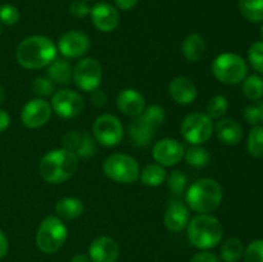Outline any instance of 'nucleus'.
<instances>
[{"label": "nucleus", "instance_id": "19", "mask_svg": "<svg viewBox=\"0 0 263 262\" xmlns=\"http://www.w3.org/2000/svg\"><path fill=\"white\" fill-rule=\"evenodd\" d=\"M170 97L180 105L192 104L198 97V90L194 82L185 76L175 77L168 85Z\"/></svg>", "mask_w": 263, "mask_h": 262}, {"label": "nucleus", "instance_id": "29", "mask_svg": "<svg viewBox=\"0 0 263 262\" xmlns=\"http://www.w3.org/2000/svg\"><path fill=\"white\" fill-rule=\"evenodd\" d=\"M247 149L254 158H263V126L256 125L249 131Z\"/></svg>", "mask_w": 263, "mask_h": 262}, {"label": "nucleus", "instance_id": "5", "mask_svg": "<svg viewBox=\"0 0 263 262\" xmlns=\"http://www.w3.org/2000/svg\"><path fill=\"white\" fill-rule=\"evenodd\" d=\"M223 192L221 185L215 179L204 177L199 179L187 189L186 199L187 205L198 213L213 212L221 204Z\"/></svg>", "mask_w": 263, "mask_h": 262}, {"label": "nucleus", "instance_id": "1", "mask_svg": "<svg viewBox=\"0 0 263 262\" xmlns=\"http://www.w3.org/2000/svg\"><path fill=\"white\" fill-rule=\"evenodd\" d=\"M58 49L53 40L44 35H33L21 41L15 59L26 69H40L57 58Z\"/></svg>", "mask_w": 263, "mask_h": 262}, {"label": "nucleus", "instance_id": "2", "mask_svg": "<svg viewBox=\"0 0 263 262\" xmlns=\"http://www.w3.org/2000/svg\"><path fill=\"white\" fill-rule=\"evenodd\" d=\"M79 158L66 148L53 149L41 158L39 174L49 184H61L67 181L76 172Z\"/></svg>", "mask_w": 263, "mask_h": 262}, {"label": "nucleus", "instance_id": "43", "mask_svg": "<svg viewBox=\"0 0 263 262\" xmlns=\"http://www.w3.org/2000/svg\"><path fill=\"white\" fill-rule=\"evenodd\" d=\"M10 125V116L9 113L5 112L4 109H0V133H4Z\"/></svg>", "mask_w": 263, "mask_h": 262}, {"label": "nucleus", "instance_id": "8", "mask_svg": "<svg viewBox=\"0 0 263 262\" xmlns=\"http://www.w3.org/2000/svg\"><path fill=\"white\" fill-rule=\"evenodd\" d=\"M103 171L108 179L121 184H133L140 176V167L134 157L125 153H113L105 158Z\"/></svg>", "mask_w": 263, "mask_h": 262}, {"label": "nucleus", "instance_id": "25", "mask_svg": "<svg viewBox=\"0 0 263 262\" xmlns=\"http://www.w3.org/2000/svg\"><path fill=\"white\" fill-rule=\"evenodd\" d=\"M181 51L187 62L200 61L205 53L204 39L199 33H192L182 41Z\"/></svg>", "mask_w": 263, "mask_h": 262}, {"label": "nucleus", "instance_id": "17", "mask_svg": "<svg viewBox=\"0 0 263 262\" xmlns=\"http://www.w3.org/2000/svg\"><path fill=\"white\" fill-rule=\"evenodd\" d=\"M90 17L91 22L97 30L102 32H112L117 28L120 23V14L118 10L109 3H97L90 9Z\"/></svg>", "mask_w": 263, "mask_h": 262}, {"label": "nucleus", "instance_id": "15", "mask_svg": "<svg viewBox=\"0 0 263 262\" xmlns=\"http://www.w3.org/2000/svg\"><path fill=\"white\" fill-rule=\"evenodd\" d=\"M185 154V148L176 139H162L153 146V158L163 167H171L179 163Z\"/></svg>", "mask_w": 263, "mask_h": 262}, {"label": "nucleus", "instance_id": "28", "mask_svg": "<svg viewBox=\"0 0 263 262\" xmlns=\"http://www.w3.org/2000/svg\"><path fill=\"white\" fill-rule=\"evenodd\" d=\"M244 254V244L240 239L230 238L221 247L220 256L223 262H238Z\"/></svg>", "mask_w": 263, "mask_h": 262}, {"label": "nucleus", "instance_id": "30", "mask_svg": "<svg viewBox=\"0 0 263 262\" xmlns=\"http://www.w3.org/2000/svg\"><path fill=\"white\" fill-rule=\"evenodd\" d=\"M243 92L248 99L259 100L263 98V79L258 74H251L243 81Z\"/></svg>", "mask_w": 263, "mask_h": 262}, {"label": "nucleus", "instance_id": "34", "mask_svg": "<svg viewBox=\"0 0 263 262\" xmlns=\"http://www.w3.org/2000/svg\"><path fill=\"white\" fill-rule=\"evenodd\" d=\"M31 87H32L33 94L37 95L39 98L43 99V98L50 97V95L53 94L54 90H55V84H54L49 77L40 76L36 77V79L33 80L32 86Z\"/></svg>", "mask_w": 263, "mask_h": 262}, {"label": "nucleus", "instance_id": "41", "mask_svg": "<svg viewBox=\"0 0 263 262\" xmlns=\"http://www.w3.org/2000/svg\"><path fill=\"white\" fill-rule=\"evenodd\" d=\"M105 100H107V97H105L104 92L102 90L97 89L94 91H91V102L94 103V105L97 107H103L105 104Z\"/></svg>", "mask_w": 263, "mask_h": 262}, {"label": "nucleus", "instance_id": "10", "mask_svg": "<svg viewBox=\"0 0 263 262\" xmlns=\"http://www.w3.org/2000/svg\"><path fill=\"white\" fill-rule=\"evenodd\" d=\"M102 64L95 58H84L77 62L72 74V80L76 86L86 92L97 90L102 82Z\"/></svg>", "mask_w": 263, "mask_h": 262}, {"label": "nucleus", "instance_id": "18", "mask_svg": "<svg viewBox=\"0 0 263 262\" xmlns=\"http://www.w3.org/2000/svg\"><path fill=\"white\" fill-rule=\"evenodd\" d=\"M91 262H116L120 257V246L110 236H99L89 247Z\"/></svg>", "mask_w": 263, "mask_h": 262}, {"label": "nucleus", "instance_id": "12", "mask_svg": "<svg viewBox=\"0 0 263 262\" xmlns=\"http://www.w3.org/2000/svg\"><path fill=\"white\" fill-rule=\"evenodd\" d=\"M51 109L62 118H73L82 113L85 108L84 99L77 91L69 89L59 90L51 98Z\"/></svg>", "mask_w": 263, "mask_h": 262}, {"label": "nucleus", "instance_id": "14", "mask_svg": "<svg viewBox=\"0 0 263 262\" xmlns=\"http://www.w3.org/2000/svg\"><path fill=\"white\" fill-rule=\"evenodd\" d=\"M57 49L66 59L80 58L90 49L89 36L82 31H68L59 39Z\"/></svg>", "mask_w": 263, "mask_h": 262}, {"label": "nucleus", "instance_id": "20", "mask_svg": "<svg viewBox=\"0 0 263 262\" xmlns=\"http://www.w3.org/2000/svg\"><path fill=\"white\" fill-rule=\"evenodd\" d=\"M117 108L128 117H138L145 109V99L135 89H125L117 95Z\"/></svg>", "mask_w": 263, "mask_h": 262}, {"label": "nucleus", "instance_id": "27", "mask_svg": "<svg viewBox=\"0 0 263 262\" xmlns=\"http://www.w3.org/2000/svg\"><path fill=\"white\" fill-rule=\"evenodd\" d=\"M239 10L249 22H263V0H239Z\"/></svg>", "mask_w": 263, "mask_h": 262}, {"label": "nucleus", "instance_id": "11", "mask_svg": "<svg viewBox=\"0 0 263 262\" xmlns=\"http://www.w3.org/2000/svg\"><path fill=\"white\" fill-rule=\"evenodd\" d=\"M92 134L98 143L104 146H116L122 141L123 126L118 117L105 113L95 120Z\"/></svg>", "mask_w": 263, "mask_h": 262}, {"label": "nucleus", "instance_id": "46", "mask_svg": "<svg viewBox=\"0 0 263 262\" xmlns=\"http://www.w3.org/2000/svg\"><path fill=\"white\" fill-rule=\"evenodd\" d=\"M4 99H5V92H4V89H3V86L0 85V105L4 103Z\"/></svg>", "mask_w": 263, "mask_h": 262}, {"label": "nucleus", "instance_id": "37", "mask_svg": "<svg viewBox=\"0 0 263 262\" xmlns=\"http://www.w3.org/2000/svg\"><path fill=\"white\" fill-rule=\"evenodd\" d=\"M20 21V10L12 4L0 7V22L5 26H13Z\"/></svg>", "mask_w": 263, "mask_h": 262}, {"label": "nucleus", "instance_id": "26", "mask_svg": "<svg viewBox=\"0 0 263 262\" xmlns=\"http://www.w3.org/2000/svg\"><path fill=\"white\" fill-rule=\"evenodd\" d=\"M166 170L163 166L158 163H151L148 166L144 167V170L141 171L139 179L141 180L144 185L151 188H156L162 185V182L166 181Z\"/></svg>", "mask_w": 263, "mask_h": 262}, {"label": "nucleus", "instance_id": "3", "mask_svg": "<svg viewBox=\"0 0 263 262\" xmlns=\"http://www.w3.org/2000/svg\"><path fill=\"white\" fill-rule=\"evenodd\" d=\"M186 228L190 244L198 249H211L222 240V223L217 217L208 213H199L194 216Z\"/></svg>", "mask_w": 263, "mask_h": 262}, {"label": "nucleus", "instance_id": "22", "mask_svg": "<svg viewBox=\"0 0 263 262\" xmlns=\"http://www.w3.org/2000/svg\"><path fill=\"white\" fill-rule=\"evenodd\" d=\"M216 134L221 143L226 145H238L243 139V128L233 118H222L216 125Z\"/></svg>", "mask_w": 263, "mask_h": 262}, {"label": "nucleus", "instance_id": "4", "mask_svg": "<svg viewBox=\"0 0 263 262\" xmlns=\"http://www.w3.org/2000/svg\"><path fill=\"white\" fill-rule=\"evenodd\" d=\"M166 120V113L162 107L152 104L145 107L141 115L134 117V121L128 126V138L131 143L138 148L149 145L153 140L156 131Z\"/></svg>", "mask_w": 263, "mask_h": 262}, {"label": "nucleus", "instance_id": "39", "mask_svg": "<svg viewBox=\"0 0 263 262\" xmlns=\"http://www.w3.org/2000/svg\"><path fill=\"white\" fill-rule=\"evenodd\" d=\"M244 118L247 122L252 126H256L261 122V110L258 105H248L243 112Z\"/></svg>", "mask_w": 263, "mask_h": 262}, {"label": "nucleus", "instance_id": "7", "mask_svg": "<svg viewBox=\"0 0 263 262\" xmlns=\"http://www.w3.org/2000/svg\"><path fill=\"white\" fill-rule=\"evenodd\" d=\"M212 73L222 84H240L248 74V64L239 54L222 53L213 61Z\"/></svg>", "mask_w": 263, "mask_h": 262}, {"label": "nucleus", "instance_id": "23", "mask_svg": "<svg viewBox=\"0 0 263 262\" xmlns=\"http://www.w3.org/2000/svg\"><path fill=\"white\" fill-rule=\"evenodd\" d=\"M72 74L73 68L66 58H55L48 66V77L57 85H68L72 80Z\"/></svg>", "mask_w": 263, "mask_h": 262}, {"label": "nucleus", "instance_id": "33", "mask_svg": "<svg viewBox=\"0 0 263 262\" xmlns=\"http://www.w3.org/2000/svg\"><path fill=\"white\" fill-rule=\"evenodd\" d=\"M167 186L171 190V193L179 195L181 193H184L185 188L187 185V177L184 172L179 171V170H175L172 171L168 176L166 177Z\"/></svg>", "mask_w": 263, "mask_h": 262}, {"label": "nucleus", "instance_id": "35", "mask_svg": "<svg viewBox=\"0 0 263 262\" xmlns=\"http://www.w3.org/2000/svg\"><path fill=\"white\" fill-rule=\"evenodd\" d=\"M248 61L259 73H263V41H256L248 49Z\"/></svg>", "mask_w": 263, "mask_h": 262}, {"label": "nucleus", "instance_id": "48", "mask_svg": "<svg viewBox=\"0 0 263 262\" xmlns=\"http://www.w3.org/2000/svg\"><path fill=\"white\" fill-rule=\"evenodd\" d=\"M261 35L263 36V22H262V26H261Z\"/></svg>", "mask_w": 263, "mask_h": 262}, {"label": "nucleus", "instance_id": "13", "mask_svg": "<svg viewBox=\"0 0 263 262\" xmlns=\"http://www.w3.org/2000/svg\"><path fill=\"white\" fill-rule=\"evenodd\" d=\"M53 109L51 105L41 98H35L25 104L21 112L22 123L28 128L43 127L49 120Z\"/></svg>", "mask_w": 263, "mask_h": 262}, {"label": "nucleus", "instance_id": "50", "mask_svg": "<svg viewBox=\"0 0 263 262\" xmlns=\"http://www.w3.org/2000/svg\"><path fill=\"white\" fill-rule=\"evenodd\" d=\"M90 2H92V0H90Z\"/></svg>", "mask_w": 263, "mask_h": 262}, {"label": "nucleus", "instance_id": "21", "mask_svg": "<svg viewBox=\"0 0 263 262\" xmlns=\"http://www.w3.org/2000/svg\"><path fill=\"white\" fill-rule=\"evenodd\" d=\"M190 221L189 210L181 202L172 203L164 213V225L171 233H180L187 226Z\"/></svg>", "mask_w": 263, "mask_h": 262}, {"label": "nucleus", "instance_id": "9", "mask_svg": "<svg viewBox=\"0 0 263 262\" xmlns=\"http://www.w3.org/2000/svg\"><path fill=\"white\" fill-rule=\"evenodd\" d=\"M213 134L212 118L203 112H193L181 123V135L187 143L200 145L210 140Z\"/></svg>", "mask_w": 263, "mask_h": 262}, {"label": "nucleus", "instance_id": "44", "mask_svg": "<svg viewBox=\"0 0 263 262\" xmlns=\"http://www.w3.org/2000/svg\"><path fill=\"white\" fill-rule=\"evenodd\" d=\"M139 0H115L116 5L120 8L121 10H130L138 4Z\"/></svg>", "mask_w": 263, "mask_h": 262}, {"label": "nucleus", "instance_id": "36", "mask_svg": "<svg viewBox=\"0 0 263 262\" xmlns=\"http://www.w3.org/2000/svg\"><path fill=\"white\" fill-rule=\"evenodd\" d=\"M244 262H263V239L253 240L244 249Z\"/></svg>", "mask_w": 263, "mask_h": 262}, {"label": "nucleus", "instance_id": "16", "mask_svg": "<svg viewBox=\"0 0 263 262\" xmlns=\"http://www.w3.org/2000/svg\"><path fill=\"white\" fill-rule=\"evenodd\" d=\"M63 146L77 158H90L97 153V144L94 139L81 131L71 130L64 134Z\"/></svg>", "mask_w": 263, "mask_h": 262}, {"label": "nucleus", "instance_id": "38", "mask_svg": "<svg viewBox=\"0 0 263 262\" xmlns=\"http://www.w3.org/2000/svg\"><path fill=\"white\" fill-rule=\"evenodd\" d=\"M91 8L87 5L85 0H74L69 4V13L76 18H85L90 14Z\"/></svg>", "mask_w": 263, "mask_h": 262}, {"label": "nucleus", "instance_id": "49", "mask_svg": "<svg viewBox=\"0 0 263 262\" xmlns=\"http://www.w3.org/2000/svg\"><path fill=\"white\" fill-rule=\"evenodd\" d=\"M0 33H2V28H0Z\"/></svg>", "mask_w": 263, "mask_h": 262}, {"label": "nucleus", "instance_id": "6", "mask_svg": "<svg viewBox=\"0 0 263 262\" xmlns=\"http://www.w3.org/2000/svg\"><path fill=\"white\" fill-rule=\"evenodd\" d=\"M68 236V230L58 216H48L41 221L36 231V246L43 253L51 254L62 248Z\"/></svg>", "mask_w": 263, "mask_h": 262}, {"label": "nucleus", "instance_id": "45", "mask_svg": "<svg viewBox=\"0 0 263 262\" xmlns=\"http://www.w3.org/2000/svg\"><path fill=\"white\" fill-rule=\"evenodd\" d=\"M71 262H91V259H90V257L86 256V254L77 253L72 257Z\"/></svg>", "mask_w": 263, "mask_h": 262}, {"label": "nucleus", "instance_id": "31", "mask_svg": "<svg viewBox=\"0 0 263 262\" xmlns=\"http://www.w3.org/2000/svg\"><path fill=\"white\" fill-rule=\"evenodd\" d=\"M184 156H185V159H186V163L189 164V166L195 167V169H202V167H205L211 158L207 149L202 148V146L199 145H195L193 146V148H189Z\"/></svg>", "mask_w": 263, "mask_h": 262}, {"label": "nucleus", "instance_id": "42", "mask_svg": "<svg viewBox=\"0 0 263 262\" xmlns=\"http://www.w3.org/2000/svg\"><path fill=\"white\" fill-rule=\"evenodd\" d=\"M8 249H9V241H8L5 234L0 230V259H3L7 256Z\"/></svg>", "mask_w": 263, "mask_h": 262}, {"label": "nucleus", "instance_id": "47", "mask_svg": "<svg viewBox=\"0 0 263 262\" xmlns=\"http://www.w3.org/2000/svg\"><path fill=\"white\" fill-rule=\"evenodd\" d=\"M259 110H261V121H263V100L261 102V104L258 105Z\"/></svg>", "mask_w": 263, "mask_h": 262}, {"label": "nucleus", "instance_id": "24", "mask_svg": "<svg viewBox=\"0 0 263 262\" xmlns=\"http://www.w3.org/2000/svg\"><path fill=\"white\" fill-rule=\"evenodd\" d=\"M55 213L61 220H76L84 213V203L74 197L62 198L57 202Z\"/></svg>", "mask_w": 263, "mask_h": 262}, {"label": "nucleus", "instance_id": "32", "mask_svg": "<svg viewBox=\"0 0 263 262\" xmlns=\"http://www.w3.org/2000/svg\"><path fill=\"white\" fill-rule=\"evenodd\" d=\"M207 115L211 118H221L226 115L229 109V102L223 95H215L207 103Z\"/></svg>", "mask_w": 263, "mask_h": 262}, {"label": "nucleus", "instance_id": "40", "mask_svg": "<svg viewBox=\"0 0 263 262\" xmlns=\"http://www.w3.org/2000/svg\"><path fill=\"white\" fill-rule=\"evenodd\" d=\"M189 262H220L218 257L216 256L215 253L212 252H207V251H202L199 253L194 254V256L190 258Z\"/></svg>", "mask_w": 263, "mask_h": 262}]
</instances>
